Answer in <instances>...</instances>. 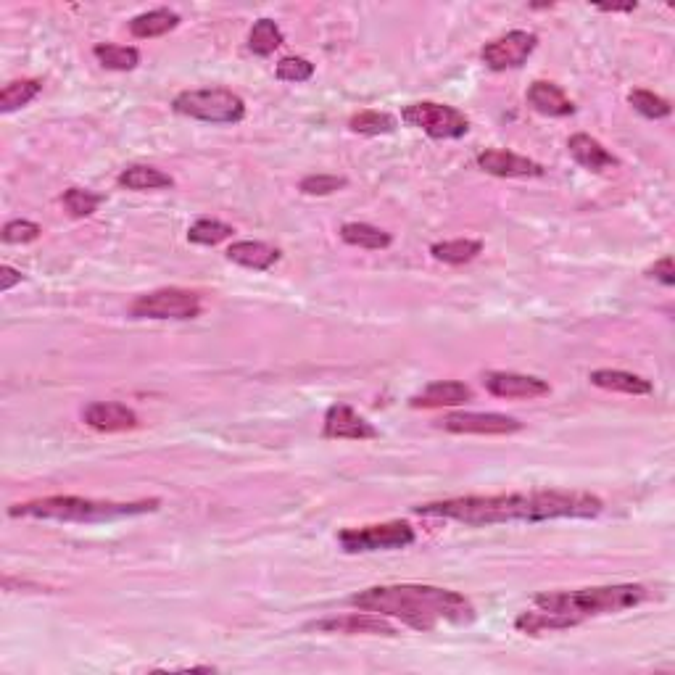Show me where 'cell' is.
<instances>
[{"instance_id":"6da1fadb","label":"cell","mask_w":675,"mask_h":675,"mask_svg":"<svg viewBox=\"0 0 675 675\" xmlns=\"http://www.w3.org/2000/svg\"><path fill=\"white\" fill-rule=\"evenodd\" d=\"M604 501L586 491H525V494L457 496L414 507L422 517H443L457 523L486 528L504 523H546V520H591L599 517Z\"/></svg>"},{"instance_id":"7a4b0ae2","label":"cell","mask_w":675,"mask_h":675,"mask_svg":"<svg viewBox=\"0 0 675 675\" xmlns=\"http://www.w3.org/2000/svg\"><path fill=\"white\" fill-rule=\"evenodd\" d=\"M356 610L393 617L414 631L430 633L441 623H475V607L465 594L451 588L425 586V583H396V586H372L349 596Z\"/></svg>"},{"instance_id":"3957f363","label":"cell","mask_w":675,"mask_h":675,"mask_svg":"<svg viewBox=\"0 0 675 675\" xmlns=\"http://www.w3.org/2000/svg\"><path fill=\"white\" fill-rule=\"evenodd\" d=\"M159 507L161 499L98 501L85 496H43V499L14 504L8 509V517L56 520V523H106V520H122V517L151 515Z\"/></svg>"},{"instance_id":"277c9868","label":"cell","mask_w":675,"mask_h":675,"mask_svg":"<svg viewBox=\"0 0 675 675\" xmlns=\"http://www.w3.org/2000/svg\"><path fill=\"white\" fill-rule=\"evenodd\" d=\"M646 599H652V588L641 583H615V586L578 588V591H549V594H538L533 604L538 610L570 617L575 625H581L588 617L631 610L644 604Z\"/></svg>"},{"instance_id":"5b68a950","label":"cell","mask_w":675,"mask_h":675,"mask_svg":"<svg viewBox=\"0 0 675 675\" xmlns=\"http://www.w3.org/2000/svg\"><path fill=\"white\" fill-rule=\"evenodd\" d=\"M172 109L182 117L206 124H238L246 119V101L227 88L182 90L175 95Z\"/></svg>"},{"instance_id":"8992f818","label":"cell","mask_w":675,"mask_h":675,"mask_svg":"<svg viewBox=\"0 0 675 675\" xmlns=\"http://www.w3.org/2000/svg\"><path fill=\"white\" fill-rule=\"evenodd\" d=\"M417 541V533L404 520L391 523L364 525V528H346L338 533V544L346 554L367 552H391V549H407Z\"/></svg>"},{"instance_id":"52a82bcc","label":"cell","mask_w":675,"mask_h":675,"mask_svg":"<svg viewBox=\"0 0 675 675\" xmlns=\"http://www.w3.org/2000/svg\"><path fill=\"white\" fill-rule=\"evenodd\" d=\"M201 296L185 288H159L143 293L130 304L135 320H196L201 314Z\"/></svg>"},{"instance_id":"ba28073f","label":"cell","mask_w":675,"mask_h":675,"mask_svg":"<svg viewBox=\"0 0 675 675\" xmlns=\"http://www.w3.org/2000/svg\"><path fill=\"white\" fill-rule=\"evenodd\" d=\"M401 119H404L409 127L422 130L433 140H459L470 132V119H467L459 109H454V106H446V103L433 101L409 103V106H404V111H401Z\"/></svg>"},{"instance_id":"9c48e42d","label":"cell","mask_w":675,"mask_h":675,"mask_svg":"<svg viewBox=\"0 0 675 675\" xmlns=\"http://www.w3.org/2000/svg\"><path fill=\"white\" fill-rule=\"evenodd\" d=\"M538 45V37L533 32L525 30H512L507 35L496 37L491 43L483 45V51H480V59L488 69H494V72H507V69H520L525 61L533 56Z\"/></svg>"},{"instance_id":"30bf717a","label":"cell","mask_w":675,"mask_h":675,"mask_svg":"<svg viewBox=\"0 0 675 675\" xmlns=\"http://www.w3.org/2000/svg\"><path fill=\"white\" fill-rule=\"evenodd\" d=\"M438 428L449 433H472V436H512L523 430V422L501 412H454L443 414Z\"/></svg>"},{"instance_id":"8fae6325","label":"cell","mask_w":675,"mask_h":675,"mask_svg":"<svg viewBox=\"0 0 675 675\" xmlns=\"http://www.w3.org/2000/svg\"><path fill=\"white\" fill-rule=\"evenodd\" d=\"M312 631L322 633H343V636H399V631L393 628L383 615L375 612H349V615H335L317 620L309 625Z\"/></svg>"},{"instance_id":"7c38bea8","label":"cell","mask_w":675,"mask_h":675,"mask_svg":"<svg viewBox=\"0 0 675 675\" xmlns=\"http://www.w3.org/2000/svg\"><path fill=\"white\" fill-rule=\"evenodd\" d=\"M483 385L491 396L499 399H544L552 393V385L533 375H520V372H486Z\"/></svg>"},{"instance_id":"4fadbf2b","label":"cell","mask_w":675,"mask_h":675,"mask_svg":"<svg viewBox=\"0 0 675 675\" xmlns=\"http://www.w3.org/2000/svg\"><path fill=\"white\" fill-rule=\"evenodd\" d=\"M322 436L333 438V441H372L378 438V428L367 422L362 414H356L354 409L346 404H333L325 414V430Z\"/></svg>"},{"instance_id":"5bb4252c","label":"cell","mask_w":675,"mask_h":675,"mask_svg":"<svg viewBox=\"0 0 675 675\" xmlns=\"http://www.w3.org/2000/svg\"><path fill=\"white\" fill-rule=\"evenodd\" d=\"M475 161H478V167L483 172H488V175L507 177V180H515V177H544L546 172L538 161L520 156L515 151H501V148L480 151Z\"/></svg>"},{"instance_id":"9a60e30c","label":"cell","mask_w":675,"mask_h":675,"mask_svg":"<svg viewBox=\"0 0 675 675\" xmlns=\"http://www.w3.org/2000/svg\"><path fill=\"white\" fill-rule=\"evenodd\" d=\"M82 420L101 433H124V430H135L140 425L138 412L119 401H93L82 412Z\"/></svg>"},{"instance_id":"2e32d148","label":"cell","mask_w":675,"mask_h":675,"mask_svg":"<svg viewBox=\"0 0 675 675\" xmlns=\"http://www.w3.org/2000/svg\"><path fill=\"white\" fill-rule=\"evenodd\" d=\"M472 401V388L459 380H436L428 388H422L417 396L409 399V407L414 409H443V407H462Z\"/></svg>"},{"instance_id":"e0dca14e","label":"cell","mask_w":675,"mask_h":675,"mask_svg":"<svg viewBox=\"0 0 675 675\" xmlns=\"http://www.w3.org/2000/svg\"><path fill=\"white\" fill-rule=\"evenodd\" d=\"M567 151H570V156H573L583 169L594 172V175H602V172H610V169L620 167L617 156H612L599 140L586 135V132H575L573 138L567 140Z\"/></svg>"},{"instance_id":"ac0fdd59","label":"cell","mask_w":675,"mask_h":675,"mask_svg":"<svg viewBox=\"0 0 675 675\" xmlns=\"http://www.w3.org/2000/svg\"><path fill=\"white\" fill-rule=\"evenodd\" d=\"M525 98H528L530 109L538 111V114H544V117L562 119L573 117L575 114V103L570 101L565 95V90L559 88V85H554V82L536 80L528 88Z\"/></svg>"},{"instance_id":"d6986e66","label":"cell","mask_w":675,"mask_h":675,"mask_svg":"<svg viewBox=\"0 0 675 675\" xmlns=\"http://www.w3.org/2000/svg\"><path fill=\"white\" fill-rule=\"evenodd\" d=\"M280 248L269 246L264 240H238L227 248V259L240 267L254 269V272H267L280 262Z\"/></svg>"},{"instance_id":"ffe728a7","label":"cell","mask_w":675,"mask_h":675,"mask_svg":"<svg viewBox=\"0 0 675 675\" xmlns=\"http://www.w3.org/2000/svg\"><path fill=\"white\" fill-rule=\"evenodd\" d=\"M588 380L596 388H604V391L612 393H628V396H649L654 391L649 380L625 370H594L588 375Z\"/></svg>"},{"instance_id":"44dd1931","label":"cell","mask_w":675,"mask_h":675,"mask_svg":"<svg viewBox=\"0 0 675 675\" xmlns=\"http://www.w3.org/2000/svg\"><path fill=\"white\" fill-rule=\"evenodd\" d=\"M117 182L127 190H138V193H146V190H164L175 188V177L161 172L156 167H148V164H132V167L122 169L117 177Z\"/></svg>"},{"instance_id":"7402d4cb","label":"cell","mask_w":675,"mask_h":675,"mask_svg":"<svg viewBox=\"0 0 675 675\" xmlns=\"http://www.w3.org/2000/svg\"><path fill=\"white\" fill-rule=\"evenodd\" d=\"M177 27H180V14L172 8H153V11L135 16L130 22V32L138 40H153V37L167 35Z\"/></svg>"},{"instance_id":"603a6c76","label":"cell","mask_w":675,"mask_h":675,"mask_svg":"<svg viewBox=\"0 0 675 675\" xmlns=\"http://www.w3.org/2000/svg\"><path fill=\"white\" fill-rule=\"evenodd\" d=\"M430 254H433V259H438V262L451 264V267H462V264L475 262V259L483 254V240L472 238L443 240V243H433Z\"/></svg>"},{"instance_id":"cb8c5ba5","label":"cell","mask_w":675,"mask_h":675,"mask_svg":"<svg viewBox=\"0 0 675 675\" xmlns=\"http://www.w3.org/2000/svg\"><path fill=\"white\" fill-rule=\"evenodd\" d=\"M341 240L349 246L364 248V251H383L393 243L391 233H385L370 222H346L341 227Z\"/></svg>"},{"instance_id":"d4e9b609","label":"cell","mask_w":675,"mask_h":675,"mask_svg":"<svg viewBox=\"0 0 675 675\" xmlns=\"http://www.w3.org/2000/svg\"><path fill=\"white\" fill-rule=\"evenodd\" d=\"M93 56L101 61L103 69H111V72H132L140 64V51L132 45L101 43L93 48Z\"/></svg>"},{"instance_id":"484cf974","label":"cell","mask_w":675,"mask_h":675,"mask_svg":"<svg viewBox=\"0 0 675 675\" xmlns=\"http://www.w3.org/2000/svg\"><path fill=\"white\" fill-rule=\"evenodd\" d=\"M517 631L528 633V636H538V633L546 631H567V628H575V623L570 617L554 615V612L536 610V612H520L515 620Z\"/></svg>"},{"instance_id":"4316f807","label":"cell","mask_w":675,"mask_h":675,"mask_svg":"<svg viewBox=\"0 0 675 675\" xmlns=\"http://www.w3.org/2000/svg\"><path fill=\"white\" fill-rule=\"evenodd\" d=\"M40 90H43V82L35 80V77L8 82L6 88L0 90V111H3V114H11V111L30 106L37 95H40Z\"/></svg>"},{"instance_id":"83f0119b","label":"cell","mask_w":675,"mask_h":675,"mask_svg":"<svg viewBox=\"0 0 675 675\" xmlns=\"http://www.w3.org/2000/svg\"><path fill=\"white\" fill-rule=\"evenodd\" d=\"M285 43L283 30L277 27L275 19H259L248 32V51L254 56H272Z\"/></svg>"},{"instance_id":"f1b7e54d","label":"cell","mask_w":675,"mask_h":675,"mask_svg":"<svg viewBox=\"0 0 675 675\" xmlns=\"http://www.w3.org/2000/svg\"><path fill=\"white\" fill-rule=\"evenodd\" d=\"M235 235L233 225H227V222H219V219H198L193 225L188 227V240L190 243H196V246H219V243H225Z\"/></svg>"},{"instance_id":"f546056e","label":"cell","mask_w":675,"mask_h":675,"mask_svg":"<svg viewBox=\"0 0 675 675\" xmlns=\"http://www.w3.org/2000/svg\"><path fill=\"white\" fill-rule=\"evenodd\" d=\"M351 132H359V135H391L396 132L399 122L391 114H385V111H359L354 117L349 119Z\"/></svg>"},{"instance_id":"4dcf8cb0","label":"cell","mask_w":675,"mask_h":675,"mask_svg":"<svg viewBox=\"0 0 675 675\" xmlns=\"http://www.w3.org/2000/svg\"><path fill=\"white\" fill-rule=\"evenodd\" d=\"M103 201H106V196L93 193V190H88V188H69V190H64V196H61V204H64V209L69 211L74 219L93 217Z\"/></svg>"},{"instance_id":"1f68e13d","label":"cell","mask_w":675,"mask_h":675,"mask_svg":"<svg viewBox=\"0 0 675 675\" xmlns=\"http://www.w3.org/2000/svg\"><path fill=\"white\" fill-rule=\"evenodd\" d=\"M628 103L633 106V111H639L641 117L646 119H665L673 111L668 98H662V95L652 93V90H631Z\"/></svg>"},{"instance_id":"d6a6232c","label":"cell","mask_w":675,"mask_h":675,"mask_svg":"<svg viewBox=\"0 0 675 675\" xmlns=\"http://www.w3.org/2000/svg\"><path fill=\"white\" fill-rule=\"evenodd\" d=\"M349 185L346 177L338 175H306L304 180L298 182V190L304 196H333L338 190H343Z\"/></svg>"},{"instance_id":"836d02e7","label":"cell","mask_w":675,"mask_h":675,"mask_svg":"<svg viewBox=\"0 0 675 675\" xmlns=\"http://www.w3.org/2000/svg\"><path fill=\"white\" fill-rule=\"evenodd\" d=\"M314 77V64L304 56H285V59L277 61V80L283 82H306Z\"/></svg>"},{"instance_id":"e575fe53","label":"cell","mask_w":675,"mask_h":675,"mask_svg":"<svg viewBox=\"0 0 675 675\" xmlns=\"http://www.w3.org/2000/svg\"><path fill=\"white\" fill-rule=\"evenodd\" d=\"M43 235V227L30 219H11L3 227V240L11 246H24V243H35Z\"/></svg>"},{"instance_id":"d590c367","label":"cell","mask_w":675,"mask_h":675,"mask_svg":"<svg viewBox=\"0 0 675 675\" xmlns=\"http://www.w3.org/2000/svg\"><path fill=\"white\" fill-rule=\"evenodd\" d=\"M646 275L654 277V280H660V283L668 285V288H673V285H675L673 256H665V259H660V262H654L652 267L646 269Z\"/></svg>"},{"instance_id":"8d00e7d4","label":"cell","mask_w":675,"mask_h":675,"mask_svg":"<svg viewBox=\"0 0 675 675\" xmlns=\"http://www.w3.org/2000/svg\"><path fill=\"white\" fill-rule=\"evenodd\" d=\"M24 280V275L19 272V269L8 267V264H3L0 267V293H8L14 285H19Z\"/></svg>"},{"instance_id":"74e56055","label":"cell","mask_w":675,"mask_h":675,"mask_svg":"<svg viewBox=\"0 0 675 675\" xmlns=\"http://www.w3.org/2000/svg\"><path fill=\"white\" fill-rule=\"evenodd\" d=\"M599 11H604V14H620V11H636V3H628V6H599Z\"/></svg>"}]
</instances>
